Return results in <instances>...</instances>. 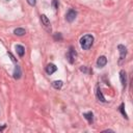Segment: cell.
<instances>
[{
    "label": "cell",
    "mask_w": 133,
    "mask_h": 133,
    "mask_svg": "<svg viewBox=\"0 0 133 133\" xmlns=\"http://www.w3.org/2000/svg\"><path fill=\"white\" fill-rule=\"evenodd\" d=\"M8 55H9V57H10V58H11V60H12V61H14V62H16V61H17V60H16V58H15V56H14V55H12V54H11V53H10V52H9V53H8Z\"/></svg>",
    "instance_id": "obj_20"
},
{
    "label": "cell",
    "mask_w": 133,
    "mask_h": 133,
    "mask_svg": "<svg viewBox=\"0 0 133 133\" xmlns=\"http://www.w3.org/2000/svg\"><path fill=\"white\" fill-rule=\"evenodd\" d=\"M76 55H77L76 51L71 47L70 50H69V52L66 53V59L69 60L70 63H73V62H74V60H75V58H76Z\"/></svg>",
    "instance_id": "obj_3"
},
{
    "label": "cell",
    "mask_w": 133,
    "mask_h": 133,
    "mask_svg": "<svg viewBox=\"0 0 133 133\" xmlns=\"http://www.w3.org/2000/svg\"><path fill=\"white\" fill-rule=\"evenodd\" d=\"M96 95H97V98H98L99 101H101V102H105V101H106L105 98H104V96H103V94H102V91H101V89H100L99 87H97Z\"/></svg>",
    "instance_id": "obj_12"
},
{
    "label": "cell",
    "mask_w": 133,
    "mask_h": 133,
    "mask_svg": "<svg viewBox=\"0 0 133 133\" xmlns=\"http://www.w3.org/2000/svg\"><path fill=\"white\" fill-rule=\"evenodd\" d=\"M16 51H17L18 55L21 56V57L25 54V48L23 46H21V45H16Z\"/></svg>",
    "instance_id": "obj_10"
},
{
    "label": "cell",
    "mask_w": 133,
    "mask_h": 133,
    "mask_svg": "<svg viewBox=\"0 0 133 133\" xmlns=\"http://www.w3.org/2000/svg\"><path fill=\"white\" fill-rule=\"evenodd\" d=\"M76 17H77V11L74 9H69V11L65 15V20L71 23L76 19Z\"/></svg>",
    "instance_id": "obj_2"
},
{
    "label": "cell",
    "mask_w": 133,
    "mask_h": 133,
    "mask_svg": "<svg viewBox=\"0 0 133 133\" xmlns=\"http://www.w3.org/2000/svg\"><path fill=\"white\" fill-rule=\"evenodd\" d=\"M41 21H42V24L44 25V27H45L48 31H51V24H50V21H49V19H48L45 15H42V16H41Z\"/></svg>",
    "instance_id": "obj_4"
},
{
    "label": "cell",
    "mask_w": 133,
    "mask_h": 133,
    "mask_svg": "<svg viewBox=\"0 0 133 133\" xmlns=\"http://www.w3.org/2000/svg\"><path fill=\"white\" fill-rule=\"evenodd\" d=\"M54 39H55V41H62V35H61V33H59V32L55 33V34H54Z\"/></svg>",
    "instance_id": "obj_15"
},
{
    "label": "cell",
    "mask_w": 133,
    "mask_h": 133,
    "mask_svg": "<svg viewBox=\"0 0 133 133\" xmlns=\"http://www.w3.org/2000/svg\"><path fill=\"white\" fill-rule=\"evenodd\" d=\"M56 70H57V68H56V65L53 64V63H49V64L46 66V72H47V74H49V75L55 73Z\"/></svg>",
    "instance_id": "obj_9"
},
{
    "label": "cell",
    "mask_w": 133,
    "mask_h": 133,
    "mask_svg": "<svg viewBox=\"0 0 133 133\" xmlns=\"http://www.w3.org/2000/svg\"><path fill=\"white\" fill-rule=\"evenodd\" d=\"M4 128H5V126H2V127H0V131H1V130H3Z\"/></svg>",
    "instance_id": "obj_21"
},
{
    "label": "cell",
    "mask_w": 133,
    "mask_h": 133,
    "mask_svg": "<svg viewBox=\"0 0 133 133\" xmlns=\"http://www.w3.org/2000/svg\"><path fill=\"white\" fill-rule=\"evenodd\" d=\"M52 6L54 7V9H58V0H53L52 1Z\"/></svg>",
    "instance_id": "obj_17"
},
{
    "label": "cell",
    "mask_w": 133,
    "mask_h": 133,
    "mask_svg": "<svg viewBox=\"0 0 133 133\" xmlns=\"http://www.w3.org/2000/svg\"><path fill=\"white\" fill-rule=\"evenodd\" d=\"M83 116L88 121V123H89V124H91V123L94 122V114H92V112H91V111L84 112V113H83Z\"/></svg>",
    "instance_id": "obj_11"
},
{
    "label": "cell",
    "mask_w": 133,
    "mask_h": 133,
    "mask_svg": "<svg viewBox=\"0 0 133 133\" xmlns=\"http://www.w3.org/2000/svg\"><path fill=\"white\" fill-rule=\"evenodd\" d=\"M80 70H81L82 72H84V73H88V70H87V68H86V66H81V68H80Z\"/></svg>",
    "instance_id": "obj_19"
},
{
    "label": "cell",
    "mask_w": 133,
    "mask_h": 133,
    "mask_svg": "<svg viewBox=\"0 0 133 133\" xmlns=\"http://www.w3.org/2000/svg\"><path fill=\"white\" fill-rule=\"evenodd\" d=\"M27 2H28V4H29V5L34 6V5H35V3H36V0H27Z\"/></svg>",
    "instance_id": "obj_18"
},
{
    "label": "cell",
    "mask_w": 133,
    "mask_h": 133,
    "mask_svg": "<svg viewBox=\"0 0 133 133\" xmlns=\"http://www.w3.org/2000/svg\"><path fill=\"white\" fill-rule=\"evenodd\" d=\"M106 63H107V58L105 56H100L97 60V65L99 68H103L104 65H106Z\"/></svg>",
    "instance_id": "obj_8"
},
{
    "label": "cell",
    "mask_w": 133,
    "mask_h": 133,
    "mask_svg": "<svg viewBox=\"0 0 133 133\" xmlns=\"http://www.w3.org/2000/svg\"><path fill=\"white\" fill-rule=\"evenodd\" d=\"M7 1H8V0H7Z\"/></svg>",
    "instance_id": "obj_22"
},
{
    "label": "cell",
    "mask_w": 133,
    "mask_h": 133,
    "mask_svg": "<svg viewBox=\"0 0 133 133\" xmlns=\"http://www.w3.org/2000/svg\"><path fill=\"white\" fill-rule=\"evenodd\" d=\"M92 43H94V37L90 34H85L80 39V45H81L82 49H84V50H88L91 47Z\"/></svg>",
    "instance_id": "obj_1"
},
{
    "label": "cell",
    "mask_w": 133,
    "mask_h": 133,
    "mask_svg": "<svg viewBox=\"0 0 133 133\" xmlns=\"http://www.w3.org/2000/svg\"><path fill=\"white\" fill-rule=\"evenodd\" d=\"M119 79H121V83H122L123 87H125L126 84H127V74L124 70H122L119 72Z\"/></svg>",
    "instance_id": "obj_6"
},
{
    "label": "cell",
    "mask_w": 133,
    "mask_h": 133,
    "mask_svg": "<svg viewBox=\"0 0 133 133\" xmlns=\"http://www.w3.org/2000/svg\"><path fill=\"white\" fill-rule=\"evenodd\" d=\"M14 78L15 79H20L21 78V76H22V71H21V68H20V65H16L15 66V70H14Z\"/></svg>",
    "instance_id": "obj_7"
},
{
    "label": "cell",
    "mask_w": 133,
    "mask_h": 133,
    "mask_svg": "<svg viewBox=\"0 0 133 133\" xmlns=\"http://www.w3.org/2000/svg\"><path fill=\"white\" fill-rule=\"evenodd\" d=\"M62 85H63V82H62L61 80H57V81H53V82H52V86H53L54 88H56V89L61 88Z\"/></svg>",
    "instance_id": "obj_13"
},
{
    "label": "cell",
    "mask_w": 133,
    "mask_h": 133,
    "mask_svg": "<svg viewBox=\"0 0 133 133\" xmlns=\"http://www.w3.org/2000/svg\"><path fill=\"white\" fill-rule=\"evenodd\" d=\"M119 110H121V112L123 113V115L127 118V113H126V111H125V109H124V104H122V105L119 106Z\"/></svg>",
    "instance_id": "obj_16"
},
{
    "label": "cell",
    "mask_w": 133,
    "mask_h": 133,
    "mask_svg": "<svg viewBox=\"0 0 133 133\" xmlns=\"http://www.w3.org/2000/svg\"><path fill=\"white\" fill-rule=\"evenodd\" d=\"M14 33H15L16 35L22 36V35H24V34L26 33V31H25V29H24V28H17V29H15V30H14Z\"/></svg>",
    "instance_id": "obj_14"
},
{
    "label": "cell",
    "mask_w": 133,
    "mask_h": 133,
    "mask_svg": "<svg viewBox=\"0 0 133 133\" xmlns=\"http://www.w3.org/2000/svg\"><path fill=\"white\" fill-rule=\"evenodd\" d=\"M117 49H118V51H119V62H121L122 60L125 59V57H126V55H127V49H126V47L123 46V45H118V46H117Z\"/></svg>",
    "instance_id": "obj_5"
}]
</instances>
